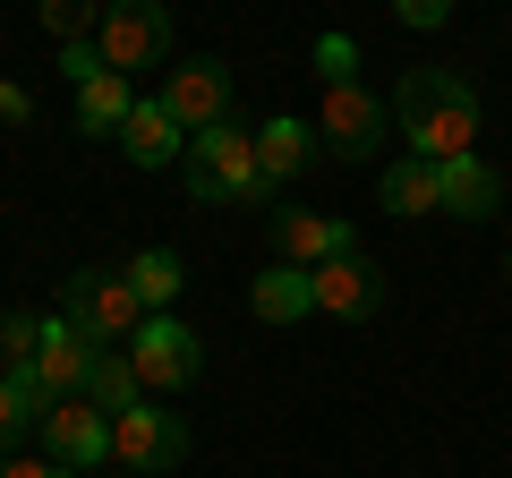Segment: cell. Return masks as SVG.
Segmentation results:
<instances>
[{"label": "cell", "mask_w": 512, "mask_h": 478, "mask_svg": "<svg viewBox=\"0 0 512 478\" xmlns=\"http://www.w3.org/2000/svg\"><path fill=\"white\" fill-rule=\"evenodd\" d=\"M154 94L171 103V120H180L188 137L231 120V69H222V60H180V69H163V86H154Z\"/></svg>", "instance_id": "cell-8"}, {"label": "cell", "mask_w": 512, "mask_h": 478, "mask_svg": "<svg viewBox=\"0 0 512 478\" xmlns=\"http://www.w3.org/2000/svg\"><path fill=\"white\" fill-rule=\"evenodd\" d=\"M393 18H402V26H444V18H453V0H393Z\"/></svg>", "instance_id": "cell-26"}, {"label": "cell", "mask_w": 512, "mask_h": 478, "mask_svg": "<svg viewBox=\"0 0 512 478\" xmlns=\"http://www.w3.org/2000/svg\"><path fill=\"white\" fill-rule=\"evenodd\" d=\"M60 316H69L94 350H128V333L146 325V299H137L128 265H86V274L60 282Z\"/></svg>", "instance_id": "cell-3"}, {"label": "cell", "mask_w": 512, "mask_h": 478, "mask_svg": "<svg viewBox=\"0 0 512 478\" xmlns=\"http://www.w3.org/2000/svg\"><path fill=\"white\" fill-rule=\"evenodd\" d=\"M248 308L265 316V325H299V316H316L308 265H274V274H256V282H248Z\"/></svg>", "instance_id": "cell-17"}, {"label": "cell", "mask_w": 512, "mask_h": 478, "mask_svg": "<svg viewBox=\"0 0 512 478\" xmlns=\"http://www.w3.org/2000/svg\"><path fill=\"white\" fill-rule=\"evenodd\" d=\"M111 461H128V470H171V461H188V427L171 410H154V393H146L137 410L111 419Z\"/></svg>", "instance_id": "cell-9"}, {"label": "cell", "mask_w": 512, "mask_h": 478, "mask_svg": "<svg viewBox=\"0 0 512 478\" xmlns=\"http://www.w3.org/2000/svg\"><path fill=\"white\" fill-rule=\"evenodd\" d=\"M94 52H103V69H120V77L163 69V60H171V9H163V0H103Z\"/></svg>", "instance_id": "cell-4"}, {"label": "cell", "mask_w": 512, "mask_h": 478, "mask_svg": "<svg viewBox=\"0 0 512 478\" xmlns=\"http://www.w3.org/2000/svg\"><path fill=\"white\" fill-rule=\"evenodd\" d=\"M376 205H384V214H444V197H436V163H419V154L384 163V180H376Z\"/></svg>", "instance_id": "cell-18"}, {"label": "cell", "mask_w": 512, "mask_h": 478, "mask_svg": "<svg viewBox=\"0 0 512 478\" xmlns=\"http://www.w3.org/2000/svg\"><path fill=\"white\" fill-rule=\"evenodd\" d=\"M35 436H43V453H52L69 478H86L94 461H111V410H94L86 393H69V402H52V410H43V427H35Z\"/></svg>", "instance_id": "cell-7"}, {"label": "cell", "mask_w": 512, "mask_h": 478, "mask_svg": "<svg viewBox=\"0 0 512 478\" xmlns=\"http://www.w3.org/2000/svg\"><path fill=\"white\" fill-rule=\"evenodd\" d=\"M384 137H393V120H384V103L359 86V77L325 86V103H316V146H325L333 163H376Z\"/></svg>", "instance_id": "cell-5"}, {"label": "cell", "mask_w": 512, "mask_h": 478, "mask_svg": "<svg viewBox=\"0 0 512 478\" xmlns=\"http://www.w3.org/2000/svg\"><path fill=\"white\" fill-rule=\"evenodd\" d=\"M0 478H69L52 453H0Z\"/></svg>", "instance_id": "cell-25"}, {"label": "cell", "mask_w": 512, "mask_h": 478, "mask_svg": "<svg viewBox=\"0 0 512 478\" xmlns=\"http://www.w3.org/2000/svg\"><path fill=\"white\" fill-rule=\"evenodd\" d=\"M60 69H69V86H86V77L103 69V52H94V43H60Z\"/></svg>", "instance_id": "cell-27"}, {"label": "cell", "mask_w": 512, "mask_h": 478, "mask_svg": "<svg viewBox=\"0 0 512 478\" xmlns=\"http://www.w3.org/2000/svg\"><path fill=\"white\" fill-rule=\"evenodd\" d=\"M86 402H94V410H111V419H120V410H137V402H146V385H137V359H128V350H94Z\"/></svg>", "instance_id": "cell-19"}, {"label": "cell", "mask_w": 512, "mask_h": 478, "mask_svg": "<svg viewBox=\"0 0 512 478\" xmlns=\"http://www.w3.org/2000/svg\"><path fill=\"white\" fill-rule=\"evenodd\" d=\"M0 120H18V129L35 120V103H26V86H0Z\"/></svg>", "instance_id": "cell-28"}, {"label": "cell", "mask_w": 512, "mask_h": 478, "mask_svg": "<svg viewBox=\"0 0 512 478\" xmlns=\"http://www.w3.org/2000/svg\"><path fill=\"white\" fill-rule=\"evenodd\" d=\"M35 342H43V316H0V376L35 368Z\"/></svg>", "instance_id": "cell-22"}, {"label": "cell", "mask_w": 512, "mask_h": 478, "mask_svg": "<svg viewBox=\"0 0 512 478\" xmlns=\"http://www.w3.org/2000/svg\"><path fill=\"white\" fill-rule=\"evenodd\" d=\"M128 111H137V77L120 69H94L86 86H77V137H120Z\"/></svg>", "instance_id": "cell-16"}, {"label": "cell", "mask_w": 512, "mask_h": 478, "mask_svg": "<svg viewBox=\"0 0 512 478\" xmlns=\"http://www.w3.org/2000/svg\"><path fill=\"white\" fill-rule=\"evenodd\" d=\"M180 171H188V197H197V205H265V197H274L265 171H256V129H239V120L197 129Z\"/></svg>", "instance_id": "cell-2"}, {"label": "cell", "mask_w": 512, "mask_h": 478, "mask_svg": "<svg viewBox=\"0 0 512 478\" xmlns=\"http://www.w3.org/2000/svg\"><path fill=\"white\" fill-rule=\"evenodd\" d=\"M359 231L342 214H308V205H274V257L282 265H325V257H350Z\"/></svg>", "instance_id": "cell-11"}, {"label": "cell", "mask_w": 512, "mask_h": 478, "mask_svg": "<svg viewBox=\"0 0 512 478\" xmlns=\"http://www.w3.org/2000/svg\"><path fill=\"white\" fill-rule=\"evenodd\" d=\"M393 137H410L419 163H461L478 154V86L461 69H410L393 86Z\"/></svg>", "instance_id": "cell-1"}, {"label": "cell", "mask_w": 512, "mask_h": 478, "mask_svg": "<svg viewBox=\"0 0 512 478\" xmlns=\"http://www.w3.org/2000/svg\"><path fill=\"white\" fill-rule=\"evenodd\" d=\"M436 197H444V214H453V222H495L504 180H495V163L461 154V163H436Z\"/></svg>", "instance_id": "cell-15"}, {"label": "cell", "mask_w": 512, "mask_h": 478, "mask_svg": "<svg viewBox=\"0 0 512 478\" xmlns=\"http://www.w3.org/2000/svg\"><path fill=\"white\" fill-rule=\"evenodd\" d=\"M308 282H316V316H342V325H359V316L384 308V274H376V257H367V248L308 265Z\"/></svg>", "instance_id": "cell-10"}, {"label": "cell", "mask_w": 512, "mask_h": 478, "mask_svg": "<svg viewBox=\"0 0 512 478\" xmlns=\"http://www.w3.org/2000/svg\"><path fill=\"white\" fill-rule=\"evenodd\" d=\"M111 146H120L137 171H171V163H188V129L171 120L163 94H137V111H128V129L111 137Z\"/></svg>", "instance_id": "cell-12"}, {"label": "cell", "mask_w": 512, "mask_h": 478, "mask_svg": "<svg viewBox=\"0 0 512 478\" xmlns=\"http://www.w3.org/2000/svg\"><path fill=\"white\" fill-rule=\"evenodd\" d=\"M35 376H43V393L52 402H69V393H86V376H94V342L69 325V316H43V342H35Z\"/></svg>", "instance_id": "cell-13"}, {"label": "cell", "mask_w": 512, "mask_h": 478, "mask_svg": "<svg viewBox=\"0 0 512 478\" xmlns=\"http://www.w3.org/2000/svg\"><path fill=\"white\" fill-rule=\"evenodd\" d=\"M26 427H35V410H26V393L9 385V376H0V453H9V444H18Z\"/></svg>", "instance_id": "cell-24"}, {"label": "cell", "mask_w": 512, "mask_h": 478, "mask_svg": "<svg viewBox=\"0 0 512 478\" xmlns=\"http://www.w3.org/2000/svg\"><path fill=\"white\" fill-rule=\"evenodd\" d=\"M128 359H137V385L146 393H188L197 385V368H205V342H197V325H180V316H146V325L128 333Z\"/></svg>", "instance_id": "cell-6"}, {"label": "cell", "mask_w": 512, "mask_h": 478, "mask_svg": "<svg viewBox=\"0 0 512 478\" xmlns=\"http://www.w3.org/2000/svg\"><path fill=\"white\" fill-rule=\"evenodd\" d=\"M128 282H137V299H146V316H163L171 299H180V257H171V248H137V257H128Z\"/></svg>", "instance_id": "cell-20"}, {"label": "cell", "mask_w": 512, "mask_h": 478, "mask_svg": "<svg viewBox=\"0 0 512 478\" xmlns=\"http://www.w3.org/2000/svg\"><path fill=\"white\" fill-rule=\"evenodd\" d=\"M316 77H325V86L359 77V43H350V35H316Z\"/></svg>", "instance_id": "cell-23"}, {"label": "cell", "mask_w": 512, "mask_h": 478, "mask_svg": "<svg viewBox=\"0 0 512 478\" xmlns=\"http://www.w3.org/2000/svg\"><path fill=\"white\" fill-rule=\"evenodd\" d=\"M316 154H325V146H316V120H299V111H282V120H265V129H256V171H265V188H274V197L316 163Z\"/></svg>", "instance_id": "cell-14"}, {"label": "cell", "mask_w": 512, "mask_h": 478, "mask_svg": "<svg viewBox=\"0 0 512 478\" xmlns=\"http://www.w3.org/2000/svg\"><path fill=\"white\" fill-rule=\"evenodd\" d=\"M43 26H52L60 43H94V26H103V0H43Z\"/></svg>", "instance_id": "cell-21"}]
</instances>
